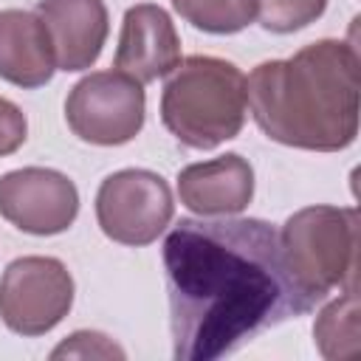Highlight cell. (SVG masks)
I'll return each instance as SVG.
<instances>
[{
    "label": "cell",
    "instance_id": "obj_7",
    "mask_svg": "<svg viewBox=\"0 0 361 361\" xmlns=\"http://www.w3.org/2000/svg\"><path fill=\"white\" fill-rule=\"evenodd\" d=\"M175 212L166 180L149 169H121L96 192V220L121 245H149L169 226Z\"/></svg>",
    "mask_w": 361,
    "mask_h": 361
},
{
    "label": "cell",
    "instance_id": "obj_2",
    "mask_svg": "<svg viewBox=\"0 0 361 361\" xmlns=\"http://www.w3.org/2000/svg\"><path fill=\"white\" fill-rule=\"evenodd\" d=\"M257 127L285 147L336 152L358 135V51L319 39L290 59H271L245 79Z\"/></svg>",
    "mask_w": 361,
    "mask_h": 361
},
{
    "label": "cell",
    "instance_id": "obj_13",
    "mask_svg": "<svg viewBox=\"0 0 361 361\" xmlns=\"http://www.w3.org/2000/svg\"><path fill=\"white\" fill-rule=\"evenodd\" d=\"M358 288H347L336 302H330L316 324H313V336H316V347L324 358L330 361H341V358H355L358 355Z\"/></svg>",
    "mask_w": 361,
    "mask_h": 361
},
{
    "label": "cell",
    "instance_id": "obj_12",
    "mask_svg": "<svg viewBox=\"0 0 361 361\" xmlns=\"http://www.w3.org/2000/svg\"><path fill=\"white\" fill-rule=\"evenodd\" d=\"M56 71L54 48L39 14L23 8L0 11V79L17 87H42Z\"/></svg>",
    "mask_w": 361,
    "mask_h": 361
},
{
    "label": "cell",
    "instance_id": "obj_15",
    "mask_svg": "<svg viewBox=\"0 0 361 361\" xmlns=\"http://www.w3.org/2000/svg\"><path fill=\"white\" fill-rule=\"evenodd\" d=\"M324 8L327 0H257V20L265 31L290 34L319 20Z\"/></svg>",
    "mask_w": 361,
    "mask_h": 361
},
{
    "label": "cell",
    "instance_id": "obj_4",
    "mask_svg": "<svg viewBox=\"0 0 361 361\" xmlns=\"http://www.w3.org/2000/svg\"><path fill=\"white\" fill-rule=\"evenodd\" d=\"M285 259L313 307L333 288H355L358 214L355 209L307 206L288 217L279 231Z\"/></svg>",
    "mask_w": 361,
    "mask_h": 361
},
{
    "label": "cell",
    "instance_id": "obj_14",
    "mask_svg": "<svg viewBox=\"0 0 361 361\" xmlns=\"http://www.w3.org/2000/svg\"><path fill=\"white\" fill-rule=\"evenodd\" d=\"M172 6L206 34H237L257 17V0H172Z\"/></svg>",
    "mask_w": 361,
    "mask_h": 361
},
{
    "label": "cell",
    "instance_id": "obj_5",
    "mask_svg": "<svg viewBox=\"0 0 361 361\" xmlns=\"http://www.w3.org/2000/svg\"><path fill=\"white\" fill-rule=\"evenodd\" d=\"M65 118L73 135L87 144H127L144 127V90L121 71L90 73L68 93Z\"/></svg>",
    "mask_w": 361,
    "mask_h": 361
},
{
    "label": "cell",
    "instance_id": "obj_10",
    "mask_svg": "<svg viewBox=\"0 0 361 361\" xmlns=\"http://www.w3.org/2000/svg\"><path fill=\"white\" fill-rule=\"evenodd\" d=\"M37 14L48 28L59 71H85L99 59L107 39L102 0H39Z\"/></svg>",
    "mask_w": 361,
    "mask_h": 361
},
{
    "label": "cell",
    "instance_id": "obj_17",
    "mask_svg": "<svg viewBox=\"0 0 361 361\" xmlns=\"http://www.w3.org/2000/svg\"><path fill=\"white\" fill-rule=\"evenodd\" d=\"M25 133H28L25 113L14 102L0 96V158L20 149L25 141Z\"/></svg>",
    "mask_w": 361,
    "mask_h": 361
},
{
    "label": "cell",
    "instance_id": "obj_16",
    "mask_svg": "<svg viewBox=\"0 0 361 361\" xmlns=\"http://www.w3.org/2000/svg\"><path fill=\"white\" fill-rule=\"evenodd\" d=\"M51 358H124V350L118 344H113L107 336H102V333L79 330V333L68 336L51 353Z\"/></svg>",
    "mask_w": 361,
    "mask_h": 361
},
{
    "label": "cell",
    "instance_id": "obj_9",
    "mask_svg": "<svg viewBox=\"0 0 361 361\" xmlns=\"http://www.w3.org/2000/svg\"><path fill=\"white\" fill-rule=\"evenodd\" d=\"M180 62V39L172 17L155 3H138L127 8L121 23V37L116 48V71L147 85L166 76Z\"/></svg>",
    "mask_w": 361,
    "mask_h": 361
},
{
    "label": "cell",
    "instance_id": "obj_6",
    "mask_svg": "<svg viewBox=\"0 0 361 361\" xmlns=\"http://www.w3.org/2000/svg\"><path fill=\"white\" fill-rule=\"evenodd\" d=\"M73 305V279L54 257H20L0 276V319L20 336L54 330Z\"/></svg>",
    "mask_w": 361,
    "mask_h": 361
},
{
    "label": "cell",
    "instance_id": "obj_8",
    "mask_svg": "<svg viewBox=\"0 0 361 361\" xmlns=\"http://www.w3.org/2000/svg\"><path fill=\"white\" fill-rule=\"evenodd\" d=\"M79 212L73 180L56 169L25 166L0 178V214L28 234H59L71 228Z\"/></svg>",
    "mask_w": 361,
    "mask_h": 361
},
{
    "label": "cell",
    "instance_id": "obj_11",
    "mask_svg": "<svg viewBox=\"0 0 361 361\" xmlns=\"http://www.w3.org/2000/svg\"><path fill=\"white\" fill-rule=\"evenodd\" d=\"M178 195L197 214H237L251 203L254 169L237 152L192 164L178 175Z\"/></svg>",
    "mask_w": 361,
    "mask_h": 361
},
{
    "label": "cell",
    "instance_id": "obj_1",
    "mask_svg": "<svg viewBox=\"0 0 361 361\" xmlns=\"http://www.w3.org/2000/svg\"><path fill=\"white\" fill-rule=\"evenodd\" d=\"M172 355L214 361L254 336L313 310L279 231L254 217H183L164 240Z\"/></svg>",
    "mask_w": 361,
    "mask_h": 361
},
{
    "label": "cell",
    "instance_id": "obj_3",
    "mask_svg": "<svg viewBox=\"0 0 361 361\" xmlns=\"http://www.w3.org/2000/svg\"><path fill=\"white\" fill-rule=\"evenodd\" d=\"M245 76L217 56H189L169 71L161 93L164 127L192 149H214L245 121Z\"/></svg>",
    "mask_w": 361,
    "mask_h": 361
}]
</instances>
